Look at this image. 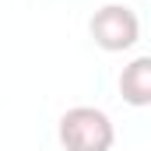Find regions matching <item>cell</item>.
Returning <instances> with one entry per match:
<instances>
[{"label":"cell","mask_w":151,"mask_h":151,"mask_svg":"<svg viewBox=\"0 0 151 151\" xmlns=\"http://www.w3.org/2000/svg\"><path fill=\"white\" fill-rule=\"evenodd\" d=\"M113 123L102 109L74 106L60 119V141L67 151H109L113 148Z\"/></svg>","instance_id":"obj_1"},{"label":"cell","mask_w":151,"mask_h":151,"mask_svg":"<svg viewBox=\"0 0 151 151\" xmlns=\"http://www.w3.org/2000/svg\"><path fill=\"white\" fill-rule=\"evenodd\" d=\"M141 35V21H137V14L130 11V7H123V4H106L102 11H95V18H91V39L102 46V49H109V53H123V49H130L134 42Z\"/></svg>","instance_id":"obj_2"},{"label":"cell","mask_w":151,"mask_h":151,"mask_svg":"<svg viewBox=\"0 0 151 151\" xmlns=\"http://www.w3.org/2000/svg\"><path fill=\"white\" fill-rule=\"evenodd\" d=\"M119 91L130 106H148L151 102V56H137L123 77H119Z\"/></svg>","instance_id":"obj_3"}]
</instances>
